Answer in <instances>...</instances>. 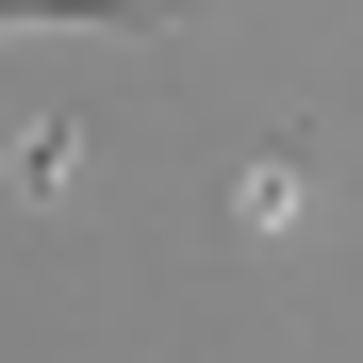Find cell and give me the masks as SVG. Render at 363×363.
<instances>
[{
  "label": "cell",
  "mask_w": 363,
  "mask_h": 363,
  "mask_svg": "<svg viewBox=\"0 0 363 363\" xmlns=\"http://www.w3.org/2000/svg\"><path fill=\"white\" fill-rule=\"evenodd\" d=\"M314 149H330V116H297V133H264V165H231V231H281L314 199Z\"/></svg>",
  "instance_id": "cell-1"
}]
</instances>
